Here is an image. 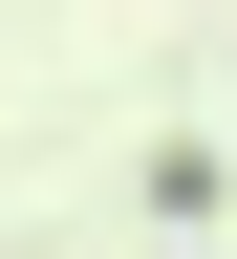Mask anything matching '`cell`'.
I'll use <instances>...</instances> for the list:
<instances>
[{
	"label": "cell",
	"instance_id": "1",
	"mask_svg": "<svg viewBox=\"0 0 237 259\" xmlns=\"http://www.w3.org/2000/svg\"><path fill=\"white\" fill-rule=\"evenodd\" d=\"M151 216H237V151L216 130H151Z\"/></svg>",
	"mask_w": 237,
	"mask_h": 259
}]
</instances>
